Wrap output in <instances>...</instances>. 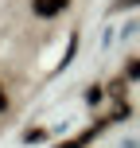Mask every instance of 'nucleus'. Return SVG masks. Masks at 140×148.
<instances>
[{"instance_id":"4","label":"nucleus","mask_w":140,"mask_h":148,"mask_svg":"<svg viewBox=\"0 0 140 148\" xmlns=\"http://www.w3.org/2000/svg\"><path fill=\"white\" fill-rule=\"evenodd\" d=\"M101 94H105L101 86H89V90H86V101H89V105H97V101H101Z\"/></svg>"},{"instance_id":"3","label":"nucleus","mask_w":140,"mask_h":148,"mask_svg":"<svg viewBox=\"0 0 140 148\" xmlns=\"http://www.w3.org/2000/svg\"><path fill=\"white\" fill-rule=\"evenodd\" d=\"M125 78H140V59H128L125 62Z\"/></svg>"},{"instance_id":"6","label":"nucleus","mask_w":140,"mask_h":148,"mask_svg":"<svg viewBox=\"0 0 140 148\" xmlns=\"http://www.w3.org/2000/svg\"><path fill=\"white\" fill-rule=\"evenodd\" d=\"M0 109H8V97H4V90H0Z\"/></svg>"},{"instance_id":"1","label":"nucleus","mask_w":140,"mask_h":148,"mask_svg":"<svg viewBox=\"0 0 140 148\" xmlns=\"http://www.w3.org/2000/svg\"><path fill=\"white\" fill-rule=\"evenodd\" d=\"M66 4H70V0H35V4H31V12H35L39 20H51V16L66 12Z\"/></svg>"},{"instance_id":"2","label":"nucleus","mask_w":140,"mask_h":148,"mask_svg":"<svg viewBox=\"0 0 140 148\" xmlns=\"http://www.w3.org/2000/svg\"><path fill=\"white\" fill-rule=\"evenodd\" d=\"M105 125H109V121H97V125H89V129H86V133H82V136H74V140H62L59 148H86V144H89V140H94V136H97V133H101V129H105Z\"/></svg>"},{"instance_id":"5","label":"nucleus","mask_w":140,"mask_h":148,"mask_svg":"<svg viewBox=\"0 0 140 148\" xmlns=\"http://www.w3.org/2000/svg\"><path fill=\"white\" fill-rule=\"evenodd\" d=\"M117 4H121V8H132V4H140V0H117Z\"/></svg>"}]
</instances>
